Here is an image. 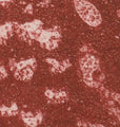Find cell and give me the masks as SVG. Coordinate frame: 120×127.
<instances>
[{
	"label": "cell",
	"instance_id": "obj_1",
	"mask_svg": "<svg viewBox=\"0 0 120 127\" xmlns=\"http://www.w3.org/2000/svg\"><path fill=\"white\" fill-rule=\"evenodd\" d=\"M79 75L84 85L92 89H99L105 82L101 61L98 53L89 46H83L80 49L78 61Z\"/></svg>",
	"mask_w": 120,
	"mask_h": 127
},
{
	"label": "cell",
	"instance_id": "obj_2",
	"mask_svg": "<svg viewBox=\"0 0 120 127\" xmlns=\"http://www.w3.org/2000/svg\"><path fill=\"white\" fill-rule=\"evenodd\" d=\"M74 5L80 18L86 25L94 28L101 25V15L94 4H92L91 2L86 1V0H74Z\"/></svg>",
	"mask_w": 120,
	"mask_h": 127
},
{
	"label": "cell",
	"instance_id": "obj_8",
	"mask_svg": "<svg viewBox=\"0 0 120 127\" xmlns=\"http://www.w3.org/2000/svg\"><path fill=\"white\" fill-rule=\"evenodd\" d=\"M19 112V109L16 104H13L12 107H6V106H0V113L4 117H10V116H16Z\"/></svg>",
	"mask_w": 120,
	"mask_h": 127
},
{
	"label": "cell",
	"instance_id": "obj_4",
	"mask_svg": "<svg viewBox=\"0 0 120 127\" xmlns=\"http://www.w3.org/2000/svg\"><path fill=\"white\" fill-rule=\"evenodd\" d=\"M36 67H37V64L34 58H30L20 63L11 62L10 64V68L14 72L15 77L23 82H27L33 77Z\"/></svg>",
	"mask_w": 120,
	"mask_h": 127
},
{
	"label": "cell",
	"instance_id": "obj_13",
	"mask_svg": "<svg viewBox=\"0 0 120 127\" xmlns=\"http://www.w3.org/2000/svg\"><path fill=\"white\" fill-rule=\"evenodd\" d=\"M117 15H118V17H120V10L117 11Z\"/></svg>",
	"mask_w": 120,
	"mask_h": 127
},
{
	"label": "cell",
	"instance_id": "obj_15",
	"mask_svg": "<svg viewBox=\"0 0 120 127\" xmlns=\"http://www.w3.org/2000/svg\"><path fill=\"white\" fill-rule=\"evenodd\" d=\"M57 127H61V126H57Z\"/></svg>",
	"mask_w": 120,
	"mask_h": 127
},
{
	"label": "cell",
	"instance_id": "obj_6",
	"mask_svg": "<svg viewBox=\"0 0 120 127\" xmlns=\"http://www.w3.org/2000/svg\"><path fill=\"white\" fill-rule=\"evenodd\" d=\"M21 118L25 125L29 127H37L39 124H41L43 116L40 111H21Z\"/></svg>",
	"mask_w": 120,
	"mask_h": 127
},
{
	"label": "cell",
	"instance_id": "obj_11",
	"mask_svg": "<svg viewBox=\"0 0 120 127\" xmlns=\"http://www.w3.org/2000/svg\"><path fill=\"white\" fill-rule=\"evenodd\" d=\"M6 76H7V73L5 71V68H4V67H0V79L4 78Z\"/></svg>",
	"mask_w": 120,
	"mask_h": 127
},
{
	"label": "cell",
	"instance_id": "obj_7",
	"mask_svg": "<svg viewBox=\"0 0 120 127\" xmlns=\"http://www.w3.org/2000/svg\"><path fill=\"white\" fill-rule=\"evenodd\" d=\"M45 62L50 65V69L53 73H62L71 67V62L69 59L58 61L56 58H45Z\"/></svg>",
	"mask_w": 120,
	"mask_h": 127
},
{
	"label": "cell",
	"instance_id": "obj_12",
	"mask_svg": "<svg viewBox=\"0 0 120 127\" xmlns=\"http://www.w3.org/2000/svg\"><path fill=\"white\" fill-rule=\"evenodd\" d=\"M25 12L29 14H33V6H32V4H29L25 7Z\"/></svg>",
	"mask_w": 120,
	"mask_h": 127
},
{
	"label": "cell",
	"instance_id": "obj_5",
	"mask_svg": "<svg viewBox=\"0 0 120 127\" xmlns=\"http://www.w3.org/2000/svg\"><path fill=\"white\" fill-rule=\"evenodd\" d=\"M44 95L51 104H63L69 100V94L63 89H46Z\"/></svg>",
	"mask_w": 120,
	"mask_h": 127
},
{
	"label": "cell",
	"instance_id": "obj_9",
	"mask_svg": "<svg viewBox=\"0 0 120 127\" xmlns=\"http://www.w3.org/2000/svg\"><path fill=\"white\" fill-rule=\"evenodd\" d=\"M13 34L12 23H5L0 27V39H9Z\"/></svg>",
	"mask_w": 120,
	"mask_h": 127
},
{
	"label": "cell",
	"instance_id": "obj_10",
	"mask_svg": "<svg viewBox=\"0 0 120 127\" xmlns=\"http://www.w3.org/2000/svg\"><path fill=\"white\" fill-rule=\"evenodd\" d=\"M77 126L78 127H105L104 125L100 124V123H91V122L81 121V120L78 121Z\"/></svg>",
	"mask_w": 120,
	"mask_h": 127
},
{
	"label": "cell",
	"instance_id": "obj_3",
	"mask_svg": "<svg viewBox=\"0 0 120 127\" xmlns=\"http://www.w3.org/2000/svg\"><path fill=\"white\" fill-rule=\"evenodd\" d=\"M98 90L100 94V102L103 105V108L120 123V93L104 88L103 86L100 87Z\"/></svg>",
	"mask_w": 120,
	"mask_h": 127
},
{
	"label": "cell",
	"instance_id": "obj_14",
	"mask_svg": "<svg viewBox=\"0 0 120 127\" xmlns=\"http://www.w3.org/2000/svg\"><path fill=\"white\" fill-rule=\"evenodd\" d=\"M2 1H12V0H0V2H2Z\"/></svg>",
	"mask_w": 120,
	"mask_h": 127
}]
</instances>
